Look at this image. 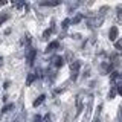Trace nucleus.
I'll return each instance as SVG.
<instances>
[{
    "mask_svg": "<svg viewBox=\"0 0 122 122\" xmlns=\"http://www.w3.org/2000/svg\"><path fill=\"white\" fill-rule=\"evenodd\" d=\"M92 105H93V99L89 98V104H87V110H86V114H84V117H82V122H89L90 114H92Z\"/></svg>",
    "mask_w": 122,
    "mask_h": 122,
    "instance_id": "f257e3e1",
    "label": "nucleus"
},
{
    "mask_svg": "<svg viewBox=\"0 0 122 122\" xmlns=\"http://www.w3.org/2000/svg\"><path fill=\"white\" fill-rule=\"evenodd\" d=\"M112 81L116 84L114 87L122 89V73H113V75H112Z\"/></svg>",
    "mask_w": 122,
    "mask_h": 122,
    "instance_id": "f03ea898",
    "label": "nucleus"
},
{
    "mask_svg": "<svg viewBox=\"0 0 122 122\" xmlns=\"http://www.w3.org/2000/svg\"><path fill=\"white\" fill-rule=\"evenodd\" d=\"M117 35H119V29H117V26H112V28H110V32H108V38L116 43Z\"/></svg>",
    "mask_w": 122,
    "mask_h": 122,
    "instance_id": "7ed1b4c3",
    "label": "nucleus"
},
{
    "mask_svg": "<svg viewBox=\"0 0 122 122\" xmlns=\"http://www.w3.org/2000/svg\"><path fill=\"white\" fill-rule=\"evenodd\" d=\"M82 110V95H78L76 96V114H79Z\"/></svg>",
    "mask_w": 122,
    "mask_h": 122,
    "instance_id": "20e7f679",
    "label": "nucleus"
},
{
    "mask_svg": "<svg viewBox=\"0 0 122 122\" xmlns=\"http://www.w3.org/2000/svg\"><path fill=\"white\" fill-rule=\"evenodd\" d=\"M58 46H60V43H58V41H51V43H49L47 44V47H46V52H53V51H55V49H58Z\"/></svg>",
    "mask_w": 122,
    "mask_h": 122,
    "instance_id": "39448f33",
    "label": "nucleus"
},
{
    "mask_svg": "<svg viewBox=\"0 0 122 122\" xmlns=\"http://www.w3.org/2000/svg\"><path fill=\"white\" fill-rule=\"evenodd\" d=\"M35 55H37V51H35V49H30L29 53H28V64H29V66L34 64V58H35Z\"/></svg>",
    "mask_w": 122,
    "mask_h": 122,
    "instance_id": "423d86ee",
    "label": "nucleus"
},
{
    "mask_svg": "<svg viewBox=\"0 0 122 122\" xmlns=\"http://www.w3.org/2000/svg\"><path fill=\"white\" fill-rule=\"evenodd\" d=\"M44 99H46V95H40V96H38V98L35 99V101L32 102V105H34V107H35V108H37L38 105H41V104H43V102H44Z\"/></svg>",
    "mask_w": 122,
    "mask_h": 122,
    "instance_id": "0eeeda50",
    "label": "nucleus"
},
{
    "mask_svg": "<svg viewBox=\"0 0 122 122\" xmlns=\"http://www.w3.org/2000/svg\"><path fill=\"white\" fill-rule=\"evenodd\" d=\"M53 64H55V67H63L64 58L63 56H55V58H53Z\"/></svg>",
    "mask_w": 122,
    "mask_h": 122,
    "instance_id": "6e6552de",
    "label": "nucleus"
},
{
    "mask_svg": "<svg viewBox=\"0 0 122 122\" xmlns=\"http://www.w3.org/2000/svg\"><path fill=\"white\" fill-rule=\"evenodd\" d=\"M116 20L119 23H122V5L116 6Z\"/></svg>",
    "mask_w": 122,
    "mask_h": 122,
    "instance_id": "1a4fd4ad",
    "label": "nucleus"
},
{
    "mask_svg": "<svg viewBox=\"0 0 122 122\" xmlns=\"http://www.w3.org/2000/svg\"><path fill=\"white\" fill-rule=\"evenodd\" d=\"M37 79V75L35 73H29L28 78H26V86H32V82Z\"/></svg>",
    "mask_w": 122,
    "mask_h": 122,
    "instance_id": "9d476101",
    "label": "nucleus"
},
{
    "mask_svg": "<svg viewBox=\"0 0 122 122\" xmlns=\"http://www.w3.org/2000/svg\"><path fill=\"white\" fill-rule=\"evenodd\" d=\"M40 5L41 6H58V5H61V2L60 0H55V2H41Z\"/></svg>",
    "mask_w": 122,
    "mask_h": 122,
    "instance_id": "9b49d317",
    "label": "nucleus"
},
{
    "mask_svg": "<svg viewBox=\"0 0 122 122\" xmlns=\"http://www.w3.org/2000/svg\"><path fill=\"white\" fill-rule=\"evenodd\" d=\"M14 102H9V104H6L5 107L2 108V113H8V112H11V110H14Z\"/></svg>",
    "mask_w": 122,
    "mask_h": 122,
    "instance_id": "f8f14e48",
    "label": "nucleus"
},
{
    "mask_svg": "<svg viewBox=\"0 0 122 122\" xmlns=\"http://www.w3.org/2000/svg\"><path fill=\"white\" fill-rule=\"evenodd\" d=\"M52 29H53V28H51V29H46L44 32H43V40H47V38L51 37V34H52Z\"/></svg>",
    "mask_w": 122,
    "mask_h": 122,
    "instance_id": "ddd939ff",
    "label": "nucleus"
},
{
    "mask_svg": "<svg viewBox=\"0 0 122 122\" xmlns=\"http://www.w3.org/2000/svg\"><path fill=\"white\" fill-rule=\"evenodd\" d=\"M8 18H9V14H0V25H3V23H5Z\"/></svg>",
    "mask_w": 122,
    "mask_h": 122,
    "instance_id": "4468645a",
    "label": "nucleus"
},
{
    "mask_svg": "<svg viewBox=\"0 0 122 122\" xmlns=\"http://www.w3.org/2000/svg\"><path fill=\"white\" fill-rule=\"evenodd\" d=\"M70 23H72V20H69V18H66V20H63V23H61V28H63V29H67Z\"/></svg>",
    "mask_w": 122,
    "mask_h": 122,
    "instance_id": "2eb2a0df",
    "label": "nucleus"
},
{
    "mask_svg": "<svg viewBox=\"0 0 122 122\" xmlns=\"http://www.w3.org/2000/svg\"><path fill=\"white\" fill-rule=\"evenodd\" d=\"M114 47H116L117 51H122V38L116 40V43H114Z\"/></svg>",
    "mask_w": 122,
    "mask_h": 122,
    "instance_id": "dca6fc26",
    "label": "nucleus"
},
{
    "mask_svg": "<svg viewBox=\"0 0 122 122\" xmlns=\"http://www.w3.org/2000/svg\"><path fill=\"white\" fill-rule=\"evenodd\" d=\"M81 20H82V15H81V14H78V15H76V17L73 18V20H72V25H76V23H79Z\"/></svg>",
    "mask_w": 122,
    "mask_h": 122,
    "instance_id": "f3484780",
    "label": "nucleus"
},
{
    "mask_svg": "<svg viewBox=\"0 0 122 122\" xmlns=\"http://www.w3.org/2000/svg\"><path fill=\"white\" fill-rule=\"evenodd\" d=\"M116 92H117V89H116V87H113V89L110 90V93H108V99H113L114 95H116Z\"/></svg>",
    "mask_w": 122,
    "mask_h": 122,
    "instance_id": "a211bd4d",
    "label": "nucleus"
},
{
    "mask_svg": "<svg viewBox=\"0 0 122 122\" xmlns=\"http://www.w3.org/2000/svg\"><path fill=\"white\" fill-rule=\"evenodd\" d=\"M101 108H102V105H99V107H98V112H96V116H95V119H93V122H101V121H99V113H101Z\"/></svg>",
    "mask_w": 122,
    "mask_h": 122,
    "instance_id": "6ab92c4d",
    "label": "nucleus"
},
{
    "mask_svg": "<svg viewBox=\"0 0 122 122\" xmlns=\"http://www.w3.org/2000/svg\"><path fill=\"white\" fill-rule=\"evenodd\" d=\"M32 122H43V117H41L40 114H35V116H34V119H32Z\"/></svg>",
    "mask_w": 122,
    "mask_h": 122,
    "instance_id": "aec40b11",
    "label": "nucleus"
},
{
    "mask_svg": "<svg viewBox=\"0 0 122 122\" xmlns=\"http://www.w3.org/2000/svg\"><path fill=\"white\" fill-rule=\"evenodd\" d=\"M43 122H52V116L51 114H46V116L43 117Z\"/></svg>",
    "mask_w": 122,
    "mask_h": 122,
    "instance_id": "412c9836",
    "label": "nucleus"
},
{
    "mask_svg": "<svg viewBox=\"0 0 122 122\" xmlns=\"http://www.w3.org/2000/svg\"><path fill=\"white\" fill-rule=\"evenodd\" d=\"M21 117H23V114H21V116H18L17 119H15V122H21Z\"/></svg>",
    "mask_w": 122,
    "mask_h": 122,
    "instance_id": "4be33fe9",
    "label": "nucleus"
},
{
    "mask_svg": "<svg viewBox=\"0 0 122 122\" xmlns=\"http://www.w3.org/2000/svg\"><path fill=\"white\" fill-rule=\"evenodd\" d=\"M116 89H117V87H116ZM117 93H119V95H122V89H117Z\"/></svg>",
    "mask_w": 122,
    "mask_h": 122,
    "instance_id": "5701e85b",
    "label": "nucleus"
},
{
    "mask_svg": "<svg viewBox=\"0 0 122 122\" xmlns=\"http://www.w3.org/2000/svg\"><path fill=\"white\" fill-rule=\"evenodd\" d=\"M3 5H6V2H0V6H3Z\"/></svg>",
    "mask_w": 122,
    "mask_h": 122,
    "instance_id": "b1692460",
    "label": "nucleus"
}]
</instances>
